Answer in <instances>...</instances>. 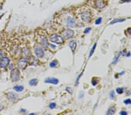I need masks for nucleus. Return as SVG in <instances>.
I'll return each instance as SVG.
<instances>
[{"label":"nucleus","instance_id":"14","mask_svg":"<svg viewBox=\"0 0 131 115\" xmlns=\"http://www.w3.org/2000/svg\"><path fill=\"white\" fill-rule=\"evenodd\" d=\"M41 44H42V45H43V47H44V48H47L48 43V41H47V38L46 37H44L42 38Z\"/></svg>","mask_w":131,"mask_h":115},{"label":"nucleus","instance_id":"25","mask_svg":"<svg viewBox=\"0 0 131 115\" xmlns=\"http://www.w3.org/2000/svg\"><path fill=\"white\" fill-rule=\"evenodd\" d=\"M56 106V104L55 103H51L50 104V105H49V107H50V108L51 109H54Z\"/></svg>","mask_w":131,"mask_h":115},{"label":"nucleus","instance_id":"3","mask_svg":"<svg viewBox=\"0 0 131 115\" xmlns=\"http://www.w3.org/2000/svg\"><path fill=\"white\" fill-rule=\"evenodd\" d=\"M61 34L63 36V37L65 39H69L73 37V36L74 35V32L73 30H72L69 29H67L64 30V31H62L61 33Z\"/></svg>","mask_w":131,"mask_h":115},{"label":"nucleus","instance_id":"28","mask_svg":"<svg viewBox=\"0 0 131 115\" xmlns=\"http://www.w3.org/2000/svg\"><path fill=\"white\" fill-rule=\"evenodd\" d=\"M120 54H121V52H120V53H118V55L117 57H116V59H115V60H114V61H113V64H116V61H118V58H119V56H120Z\"/></svg>","mask_w":131,"mask_h":115},{"label":"nucleus","instance_id":"30","mask_svg":"<svg viewBox=\"0 0 131 115\" xmlns=\"http://www.w3.org/2000/svg\"><path fill=\"white\" fill-rule=\"evenodd\" d=\"M120 114L122 115H127L128 113L127 112H125V111H121V112H120Z\"/></svg>","mask_w":131,"mask_h":115},{"label":"nucleus","instance_id":"24","mask_svg":"<svg viewBox=\"0 0 131 115\" xmlns=\"http://www.w3.org/2000/svg\"><path fill=\"white\" fill-rule=\"evenodd\" d=\"M102 18H98L96 20V22H95V24H96V25H99V24H100L101 22H102Z\"/></svg>","mask_w":131,"mask_h":115},{"label":"nucleus","instance_id":"19","mask_svg":"<svg viewBox=\"0 0 131 115\" xmlns=\"http://www.w3.org/2000/svg\"><path fill=\"white\" fill-rule=\"evenodd\" d=\"M96 44H96V43H94V44L93 45V46L92 47V48H91V50H90V53H89V58L90 57H91V56H92V55L93 54V53H94V51H95V49H96Z\"/></svg>","mask_w":131,"mask_h":115},{"label":"nucleus","instance_id":"20","mask_svg":"<svg viewBox=\"0 0 131 115\" xmlns=\"http://www.w3.org/2000/svg\"><path fill=\"white\" fill-rule=\"evenodd\" d=\"M57 64V61H56V60H54L53 61H52V62L50 64V66L51 67H54L56 66Z\"/></svg>","mask_w":131,"mask_h":115},{"label":"nucleus","instance_id":"21","mask_svg":"<svg viewBox=\"0 0 131 115\" xmlns=\"http://www.w3.org/2000/svg\"><path fill=\"white\" fill-rule=\"evenodd\" d=\"M29 53H30V52L28 49H27V48L23 49V55H26V56H28V55H29Z\"/></svg>","mask_w":131,"mask_h":115},{"label":"nucleus","instance_id":"22","mask_svg":"<svg viewBox=\"0 0 131 115\" xmlns=\"http://www.w3.org/2000/svg\"><path fill=\"white\" fill-rule=\"evenodd\" d=\"M110 98L111 99V100H114V97H115L114 91H112L111 92H110Z\"/></svg>","mask_w":131,"mask_h":115},{"label":"nucleus","instance_id":"27","mask_svg":"<svg viewBox=\"0 0 131 115\" xmlns=\"http://www.w3.org/2000/svg\"><path fill=\"white\" fill-rule=\"evenodd\" d=\"M98 83V80L97 79H93L92 80V84L93 86H96Z\"/></svg>","mask_w":131,"mask_h":115},{"label":"nucleus","instance_id":"26","mask_svg":"<svg viewBox=\"0 0 131 115\" xmlns=\"http://www.w3.org/2000/svg\"><path fill=\"white\" fill-rule=\"evenodd\" d=\"M124 103L126 104V105H128V104H131V100L130 99H127V100H125L124 101Z\"/></svg>","mask_w":131,"mask_h":115},{"label":"nucleus","instance_id":"10","mask_svg":"<svg viewBox=\"0 0 131 115\" xmlns=\"http://www.w3.org/2000/svg\"><path fill=\"white\" fill-rule=\"evenodd\" d=\"M58 82H59V80H58L57 78L54 77H48L45 78V83H50V84H57Z\"/></svg>","mask_w":131,"mask_h":115},{"label":"nucleus","instance_id":"4","mask_svg":"<svg viewBox=\"0 0 131 115\" xmlns=\"http://www.w3.org/2000/svg\"><path fill=\"white\" fill-rule=\"evenodd\" d=\"M34 53L38 58H42L44 55V52L41 46H37L34 49Z\"/></svg>","mask_w":131,"mask_h":115},{"label":"nucleus","instance_id":"8","mask_svg":"<svg viewBox=\"0 0 131 115\" xmlns=\"http://www.w3.org/2000/svg\"><path fill=\"white\" fill-rule=\"evenodd\" d=\"M7 97V98L8 99L9 101H16L18 99V95L13 92H10L8 93Z\"/></svg>","mask_w":131,"mask_h":115},{"label":"nucleus","instance_id":"15","mask_svg":"<svg viewBox=\"0 0 131 115\" xmlns=\"http://www.w3.org/2000/svg\"><path fill=\"white\" fill-rule=\"evenodd\" d=\"M116 109L115 108L114 106H111L110 107V108L108 109V111L107 112L106 114L107 115H114L115 113H116Z\"/></svg>","mask_w":131,"mask_h":115},{"label":"nucleus","instance_id":"34","mask_svg":"<svg viewBox=\"0 0 131 115\" xmlns=\"http://www.w3.org/2000/svg\"><path fill=\"white\" fill-rule=\"evenodd\" d=\"M50 47H51V48H56V46H55V45H53V44L50 45Z\"/></svg>","mask_w":131,"mask_h":115},{"label":"nucleus","instance_id":"32","mask_svg":"<svg viewBox=\"0 0 131 115\" xmlns=\"http://www.w3.org/2000/svg\"><path fill=\"white\" fill-rule=\"evenodd\" d=\"M67 89V91L69 93H70V94H72V89H70V88H69V90H68L69 87H68V88H67V89Z\"/></svg>","mask_w":131,"mask_h":115},{"label":"nucleus","instance_id":"2","mask_svg":"<svg viewBox=\"0 0 131 115\" xmlns=\"http://www.w3.org/2000/svg\"><path fill=\"white\" fill-rule=\"evenodd\" d=\"M50 41L51 42H54V43L57 44H62L64 42V40L62 37L60 36H58L57 34H53L50 38Z\"/></svg>","mask_w":131,"mask_h":115},{"label":"nucleus","instance_id":"18","mask_svg":"<svg viewBox=\"0 0 131 115\" xmlns=\"http://www.w3.org/2000/svg\"><path fill=\"white\" fill-rule=\"evenodd\" d=\"M38 83V80L36 78H33L31 79L30 81H29V84L31 86H36Z\"/></svg>","mask_w":131,"mask_h":115},{"label":"nucleus","instance_id":"16","mask_svg":"<svg viewBox=\"0 0 131 115\" xmlns=\"http://www.w3.org/2000/svg\"><path fill=\"white\" fill-rule=\"evenodd\" d=\"M14 90H15L17 92H21L24 89V87L22 86H16L14 87Z\"/></svg>","mask_w":131,"mask_h":115},{"label":"nucleus","instance_id":"9","mask_svg":"<svg viewBox=\"0 0 131 115\" xmlns=\"http://www.w3.org/2000/svg\"><path fill=\"white\" fill-rule=\"evenodd\" d=\"M67 26L70 27H73L76 25V20L74 18L69 17L67 20Z\"/></svg>","mask_w":131,"mask_h":115},{"label":"nucleus","instance_id":"35","mask_svg":"<svg viewBox=\"0 0 131 115\" xmlns=\"http://www.w3.org/2000/svg\"><path fill=\"white\" fill-rule=\"evenodd\" d=\"M129 55H130V53L128 52V55H127V56H129Z\"/></svg>","mask_w":131,"mask_h":115},{"label":"nucleus","instance_id":"29","mask_svg":"<svg viewBox=\"0 0 131 115\" xmlns=\"http://www.w3.org/2000/svg\"><path fill=\"white\" fill-rule=\"evenodd\" d=\"M90 30H91V28L90 27H87V28H86V29H85L84 33H89Z\"/></svg>","mask_w":131,"mask_h":115},{"label":"nucleus","instance_id":"13","mask_svg":"<svg viewBox=\"0 0 131 115\" xmlns=\"http://www.w3.org/2000/svg\"><path fill=\"white\" fill-rule=\"evenodd\" d=\"M69 47H70V48L72 50V51L74 52L77 47L76 42L75 41H71L69 42Z\"/></svg>","mask_w":131,"mask_h":115},{"label":"nucleus","instance_id":"11","mask_svg":"<svg viewBox=\"0 0 131 115\" xmlns=\"http://www.w3.org/2000/svg\"><path fill=\"white\" fill-rule=\"evenodd\" d=\"M96 6L98 8H102L105 7V4L103 0H96Z\"/></svg>","mask_w":131,"mask_h":115},{"label":"nucleus","instance_id":"33","mask_svg":"<svg viewBox=\"0 0 131 115\" xmlns=\"http://www.w3.org/2000/svg\"><path fill=\"white\" fill-rule=\"evenodd\" d=\"M2 52L1 50H0V60L2 59Z\"/></svg>","mask_w":131,"mask_h":115},{"label":"nucleus","instance_id":"5","mask_svg":"<svg viewBox=\"0 0 131 115\" xmlns=\"http://www.w3.org/2000/svg\"><path fill=\"white\" fill-rule=\"evenodd\" d=\"M91 13L89 11L83 12L80 14V17H81L82 20L84 22H88L91 19Z\"/></svg>","mask_w":131,"mask_h":115},{"label":"nucleus","instance_id":"7","mask_svg":"<svg viewBox=\"0 0 131 115\" xmlns=\"http://www.w3.org/2000/svg\"><path fill=\"white\" fill-rule=\"evenodd\" d=\"M9 59L8 57H3L1 59V62H0V67L2 69H4L5 67H7L9 64Z\"/></svg>","mask_w":131,"mask_h":115},{"label":"nucleus","instance_id":"31","mask_svg":"<svg viewBox=\"0 0 131 115\" xmlns=\"http://www.w3.org/2000/svg\"><path fill=\"white\" fill-rule=\"evenodd\" d=\"M131 0H121V2H129Z\"/></svg>","mask_w":131,"mask_h":115},{"label":"nucleus","instance_id":"17","mask_svg":"<svg viewBox=\"0 0 131 115\" xmlns=\"http://www.w3.org/2000/svg\"><path fill=\"white\" fill-rule=\"evenodd\" d=\"M125 20V19H116L113 20V21H111V22L110 23V25H113L115 24V23L119 22H124Z\"/></svg>","mask_w":131,"mask_h":115},{"label":"nucleus","instance_id":"12","mask_svg":"<svg viewBox=\"0 0 131 115\" xmlns=\"http://www.w3.org/2000/svg\"><path fill=\"white\" fill-rule=\"evenodd\" d=\"M29 64H31V65H37L38 64V60L36 59L33 56H30V57L29 58Z\"/></svg>","mask_w":131,"mask_h":115},{"label":"nucleus","instance_id":"6","mask_svg":"<svg viewBox=\"0 0 131 115\" xmlns=\"http://www.w3.org/2000/svg\"><path fill=\"white\" fill-rule=\"evenodd\" d=\"M28 65V61L26 58H22L18 62V66L20 69H25Z\"/></svg>","mask_w":131,"mask_h":115},{"label":"nucleus","instance_id":"23","mask_svg":"<svg viewBox=\"0 0 131 115\" xmlns=\"http://www.w3.org/2000/svg\"><path fill=\"white\" fill-rule=\"evenodd\" d=\"M116 92L119 94H122V93L123 92V89H121V88H117V89H116Z\"/></svg>","mask_w":131,"mask_h":115},{"label":"nucleus","instance_id":"1","mask_svg":"<svg viewBox=\"0 0 131 115\" xmlns=\"http://www.w3.org/2000/svg\"><path fill=\"white\" fill-rule=\"evenodd\" d=\"M20 72L18 68H14L11 72V79L12 81H18L19 80Z\"/></svg>","mask_w":131,"mask_h":115}]
</instances>
